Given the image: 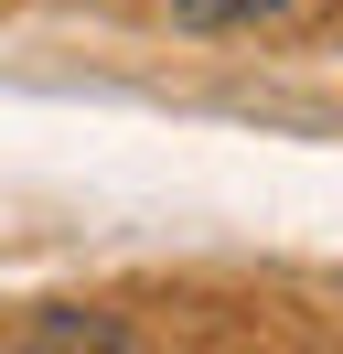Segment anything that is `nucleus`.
I'll list each match as a JSON object with an SVG mask.
<instances>
[{
  "instance_id": "f257e3e1",
  "label": "nucleus",
  "mask_w": 343,
  "mask_h": 354,
  "mask_svg": "<svg viewBox=\"0 0 343 354\" xmlns=\"http://www.w3.org/2000/svg\"><path fill=\"white\" fill-rule=\"evenodd\" d=\"M183 22H257V11H279V0H172Z\"/></svg>"
}]
</instances>
